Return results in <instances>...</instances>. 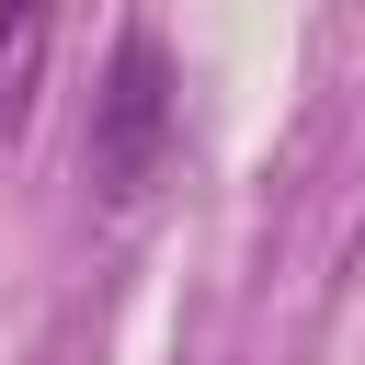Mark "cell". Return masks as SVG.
Returning a JSON list of instances; mask_svg holds the SVG:
<instances>
[{
    "mask_svg": "<svg viewBox=\"0 0 365 365\" xmlns=\"http://www.w3.org/2000/svg\"><path fill=\"white\" fill-rule=\"evenodd\" d=\"M171 137H182V91H171L160 34L137 23V34L114 46L103 91H91V182H103V205H137V194L171 171Z\"/></svg>",
    "mask_w": 365,
    "mask_h": 365,
    "instance_id": "obj_1",
    "label": "cell"
},
{
    "mask_svg": "<svg viewBox=\"0 0 365 365\" xmlns=\"http://www.w3.org/2000/svg\"><path fill=\"white\" fill-rule=\"evenodd\" d=\"M46 46H57V0H0V148L34 125V91H46Z\"/></svg>",
    "mask_w": 365,
    "mask_h": 365,
    "instance_id": "obj_2",
    "label": "cell"
}]
</instances>
